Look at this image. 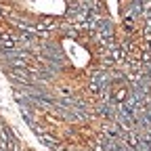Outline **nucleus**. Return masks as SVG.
Listing matches in <instances>:
<instances>
[{"instance_id":"2","label":"nucleus","mask_w":151,"mask_h":151,"mask_svg":"<svg viewBox=\"0 0 151 151\" xmlns=\"http://www.w3.org/2000/svg\"><path fill=\"white\" fill-rule=\"evenodd\" d=\"M59 92L63 94V97H69V94H71V92H69V88H65V86H63V88H59Z\"/></svg>"},{"instance_id":"1","label":"nucleus","mask_w":151,"mask_h":151,"mask_svg":"<svg viewBox=\"0 0 151 151\" xmlns=\"http://www.w3.org/2000/svg\"><path fill=\"white\" fill-rule=\"evenodd\" d=\"M124 99H128V90H126L124 86H122V88H118L116 92L111 94V101H116V103H122Z\"/></svg>"}]
</instances>
